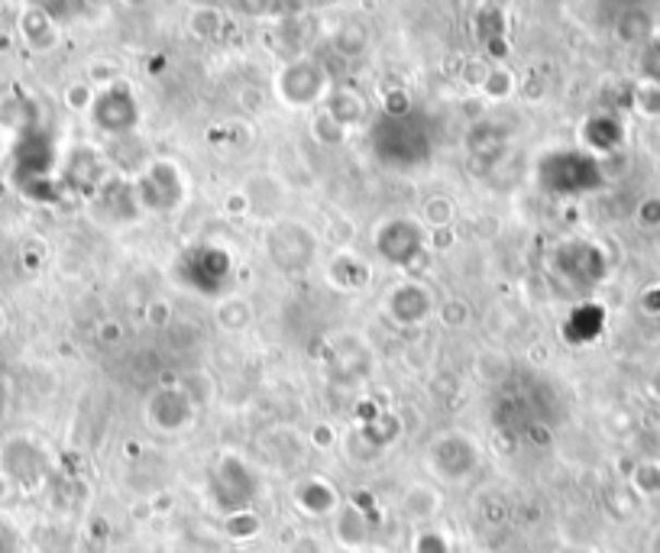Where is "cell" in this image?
I'll list each match as a JSON object with an SVG mask.
<instances>
[]
</instances>
